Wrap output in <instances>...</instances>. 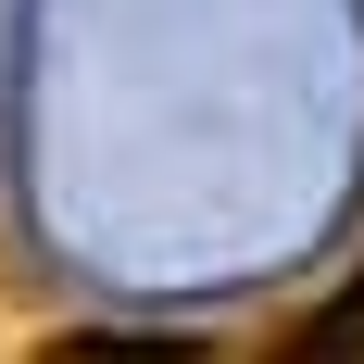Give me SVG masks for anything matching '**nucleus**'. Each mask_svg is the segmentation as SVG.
<instances>
[{
	"mask_svg": "<svg viewBox=\"0 0 364 364\" xmlns=\"http://www.w3.org/2000/svg\"><path fill=\"white\" fill-rule=\"evenodd\" d=\"M301 352H364V264H352V289H339L327 314L301 327Z\"/></svg>",
	"mask_w": 364,
	"mask_h": 364,
	"instance_id": "f257e3e1",
	"label": "nucleus"
}]
</instances>
